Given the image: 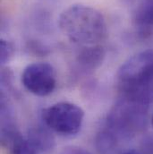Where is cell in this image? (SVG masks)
Here are the masks:
<instances>
[{
    "mask_svg": "<svg viewBox=\"0 0 153 154\" xmlns=\"http://www.w3.org/2000/svg\"><path fill=\"white\" fill-rule=\"evenodd\" d=\"M23 87L33 95L46 97L50 95L57 86V75L52 65L37 62L27 66L22 74Z\"/></svg>",
    "mask_w": 153,
    "mask_h": 154,
    "instance_id": "5",
    "label": "cell"
},
{
    "mask_svg": "<svg viewBox=\"0 0 153 154\" xmlns=\"http://www.w3.org/2000/svg\"><path fill=\"white\" fill-rule=\"evenodd\" d=\"M148 107L121 97L108 114L105 127L119 142L133 139L147 126Z\"/></svg>",
    "mask_w": 153,
    "mask_h": 154,
    "instance_id": "3",
    "label": "cell"
},
{
    "mask_svg": "<svg viewBox=\"0 0 153 154\" xmlns=\"http://www.w3.org/2000/svg\"><path fill=\"white\" fill-rule=\"evenodd\" d=\"M133 23L141 31L153 28V0H142L133 14Z\"/></svg>",
    "mask_w": 153,
    "mask_h": 154,
    "instance_id": "8",
    "label": "cell"
},
{
    "mask_svg": "<svg viewBox=\"0 0 153 154\" xmlns=\"http://www.w3.org/2000/svg\"><path fill=\"white\" fill-rule=\"evenodd\" d=\"M118 143L119 140L107 128L102 129L96 136V146L100 154H110Z\"/></svg>",
    "mask_w": 153,
    "mask_h": 154,
    "instance_id": "9",
    "label": "cell"
},
{
    "mask_svg": "<svg viewBox=\"0 0 153 154\" xmlns=\"http://www.w3.org/2000/svg\"><path fill=\"white\" fill-rule=\"evenodd\" d=\"M151 123H152V125H153V115H152V118H151Z\"/></svg>",
    "mask_w": 153,
    "mask_h": 154,
    "instance_id": "15",
    "label": "cell"
},
{
    "mask_svg": "<svg viewBox=\"0 0 153 154\" xmlns=\"http://www.w3.org/2000/svg\"><path fill=\"white\" fill-rule=\"evenodd\" d=\"M121 154H146L143 152H142L141 150H128L126 152H124Z\"/></svg>",
    "mask_w": 153,
    "mask_h": 154,
    "instance_id": "14",
    "label": "cell"
},
{
    "mask_svg": "<svg viewBox=\"0 0 153 154\" xmlns=\"http://www.w3.org/2000/svg\"><path fill=\"white\" fill-rule=\"evenodd\" d=\"M9 149L10 154H36L38 153L29 143L27 139H24L21 134L14 137V139L6 146Z\"/></svg>",
    "mask_w": 153,
    "mask_h": 154,
    "instance_id": "10",
    "label": "cell"
},
{
    "mask_svg": "<svg viewBox=\"0 0 153 154\" xmlns=\"http://www.w3.org/2000/svg\"><path fill=\"white\" fill-rule=\"evenodd\" d=\"M141 151L146 154H153V137L147 136L142 143Z\"/></svg>",
    "mask_w": 153,
    "mask_h": 154,
    "instance_id": "12",
    "label": "cell"
},
{
    "mask_svg": "<svg viewBox=\"0 0 153 154\" xmlns=\"http://www.w3.org/2000/svg\"><path fill=\"white\" fill-rule=\"evenodd\" d=\"M61 154H92L88 150L79 146H67L66 147Z\"/></svg>",
    "mask_w": 153,
    "mask_h": 154,
    "instance_id": "13",
    "label": "cell"
},
{
    "mask_svg": "<svg viewBox=\"0 0 153 154\" xmlns=\"http://www.w3.org/2000/svg\"><path fill=\"white\" fill-rule=\"evenodd\" d=\"M49 130L42 125L33 126L29 130L27 141L37 152H46L53 149L55 139Z\"/></svg>",
    "mask_w": 153,
    "mask_h": 154,
    "instance_id": "7",
    "label": "cell"
},
{
    "mask_svg": "<svg viewBox=\"0 0 153 154\" xmlns=\"http://www.w3.org/2000/svg\"><path fill=\"white\" fill-rule=\"evenodd\" d=\"M58 26L69 40L82 46L98 45L108 34L103 14L97 9L81 4L72 5L65 9L59 15Z\"/></svg>",
    "mask_w": 153,
    "mask_h": 154,
    "instance_id": "1",
    "label": "cell"
},
{
    "mask_svg": "<svg viewBox=\"0 0 153 154\" xmlns=\"http://www.w3.org/2000/svg\"><path fill=\"white\" fill-rule=\"evenodd\" d=\"M14 52V45L6 39L2 38L0 41V60L1 64L5 65L7 62L10 61V59L13 57Z\"/></svg>",
    "mask_w": 153,
    "mask_h": 154,
    "instance_id": "11",
    "label": "cell"
},
{
    "mask_svg": "<svg viewBox=\"0 0 153 154\" xmlns=\"http://www.w3.org/2000/svg\"><path fill=\"white\" fill-rule=\"evenodd\" d=\"M116 77L122 97L146 106L153 103V49L129 57Z\"/></svg>",
    "mask_w": 153,
    "mask_h": 154,
    "instance_id": "2",
    "label": "cell"
},
{
    "mask_svg": "<svg viewBox=\"0 0 153 154\" xmlns=\"http://www.w3.org/2000/svg\"><path fill=\"white\" fill-rule=\"evenodd\" d=\"M106 57V50L100 45L84 46L77 54V64L84 70L99 68Z\"/></svg>",
    "mask_w": 153,
    "mask_h": 154,
    "instance_id": "6",
    "label": "cell"
},
{
    "mask_svg": "<svg viewBox=\"0 0 153 154\" xmlns=\"http://www.w3.org/2000/svg\"><path fill=\"white\" fill-rule=\"evenodd\" d=\"M41 117L46 126L53 132L71 136L80 132L83 124L84 111L75 103L61 101L43 109Z\"/></svg>",
    "mask_w": 153,
    "mask_h": 154,
    "instance_id": "4",
    "label": "cell"
}]
</instances>
